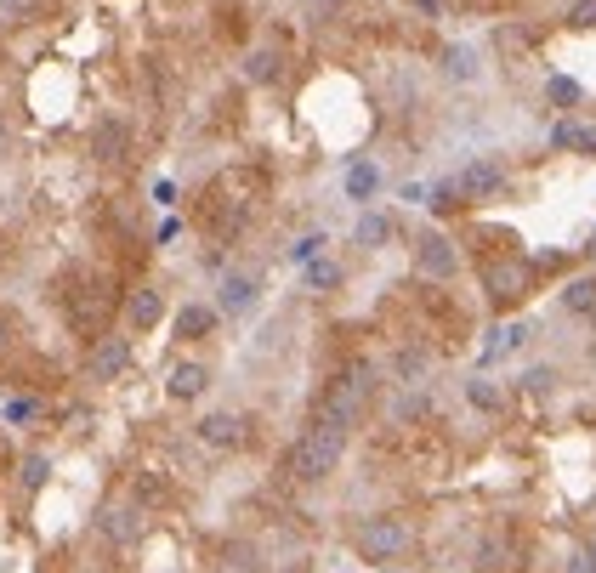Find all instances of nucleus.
Masks as SVG:
<instances>
[{
    "mask_svg": "<svg viewBox=\"0 0 596 573\" xmlns=\"http://www.w3.org/2000/svg\"><path fill=\"white\" fill-rule=\"evenodd\" d=\"M398 375H404V381H415V375H426V352L404 347V352H398Z\"/></svg>",
    "mask_w": 596,
    "mask_h": 573,
    "instance_id": "393cba45",
    "label": "nucleus"
},
{
    "mask_svg": "<svg viewBox=\"0 0 596 573\" xmlns=\"http://www.w3.org/2000/svg\"><path fill=\"white\" fill-rule=\"evenodd\" d=\"M415 273H421V278H438V284L460 273V250L443 239L438 227H426L421 239H415Z\"/></svg>",
    "mask_w": 596,
    "mask_h": 573,
    "instance_id": "20e7f679",
    "label": "nucleus"
},
{
    "mask_svg": "<svg viewBox=\"0 0 596 573\" xmlns=\"http://www.w3.org/2000/svg\"><path fill=\"white\" fill-rule=\"evenodd\" d=\"M562 307H568V313H596V278H568Z\"/></svg>",
    "mask_w": 596,
    "mask_h": 573,
    "instance_id": "a211bd4d",
    "label": "nucleus"
},
{
    "mask_svg": "<svg viewBox=\"0 0 596 573\" xmlns=\"http://www.w3.org/2000/svg\"><path fill=\"white\" fill-rule=\"evenodd\" d=\"M381 239H392V216H381V210H364V216H358V244H369V250H375Z\"/></svg>",
    "mask_w": 596,
    "mask_h": 573,
    "instance_id": "aec40b11",
    "label": "nucleus"
},
{
    "mask_svg": "<svg viewBox=\"0 0 596 573\" xmlns=\"http://www.w3.org/2000/svg\"><path fill=\"white\" fill-rule=\"evenodd\" d=\"M551 381H557L551 369H528V386H534V392H551Z\"/></svg>",
    "mask_w": 596,
    "mask_h": 573,
    "instance_id": "7c9ffc66",
    "label": "nucleus"
},
{
    "mask_svg": "<svg viewBox=\"0 0 596 573\" xmlns=\"http://www.w3.org/2000/svg\"><path fill=\"white\" fill-rule=\"evenodd\" d=\"M347 437H352L347 420H335V415H324V409H318L313 432H301L296 443H290V454H284V471H290L296 483H324V477L341 466Z\"/></svg>",
    "mask_w": 596,
    "mask_h": 573,
    "instance_id": "f257e3e1",
    "label": "nucleus"
},
{
    "mask_svg": "<svg viewBox=\"0 0 596 573\" xmlns=\"http://www.w3.org/2000/svg\"><path fill=\"white\" fill-rule=\"evenodd\" d=\"M159 318H165V296H159L154 284H142V290H131V296H125V330H131V335L154 330Z\"/></svg>",
    "mask_w": 596,
    "mask_h": 573,
    "instance_id": "9b49d317",
    "label": "nucleus"
},
{
    "mask_svg": "<svg viewBox=\"0 0 596 573\" xmlns=\"http://www.w3.org/2000/svg\"><path fill=\"white\" fill-rule=\"evenodd\" d=\"M23 483H29V488L46 483V454H29V460H23Z\"/></svg>",
    "mask_w": 596,
    "mask_h": 573,
    "instance_id": "cd10ccee",
    "label": "nucleus"
},
{
    "mask_svg": "<svg viewBox=\"0 0 596 573\" xmlns=\"http://www.w3.org/2000/svg\"><path fill=\"white\" fill-rule=\"evenodd\" d=\"M250 437V420L233 415V409H216V415L199 420V443H211V449H245Z\"/></svg>",
    "mask_w": 596,
    "mask_h": 573,
    "instance_id": "0eeeda50",
    "label": "nucleus"
},
{
    "mask_svg": "<svg viewBox=\"0 0 596 573\" xmlns=\"http://www.w3.org/2000/svg\"><path fill=\"white\" fill-rule=\"evenodd\" d=\"M466 398H472L477 409H500V403H506V392H500L494 381H483V375H477V381H466Z\"/></svg>",
    "mask_w": 596,
    "mask_h": 573,
    "instance_id": "412c9836",
    "label": "nucleus"
},
{
    "mask_svg": "<svg viewBox=\"0 0 596 573\" xmlns=\"http://www.w3.org/2000/svg\"><path fill=\"white\" fill-rule=\"evenodd\" d=\"M97 528H103V539H114V545H137V539L148 534V517H142L137 500H120L97 517Z\"/></svg>",
    "mask_w": 596,
    "mask_h": 573,
    "instance_id": "39448f33",
    "label": "nucleus"
},
{
    "mask_svg": "<svg viewBox=\"0 0 596 573\" xmlns=\"http://www.w3.org/2000/svg\"><path fill=\"white\" fill-rule=\"evenodd\" d=\"M125 364H131L125 335H103V341L91 347V375H97V381H114V375H125Z\"/></svg>",
    "mask_w": 596,
    "mask_h": 573,
    "instance_id": "f8f14e48",
    "label": "nucleus"
},
{
    "mask_svg": "<svg viewBox=\"0 0 596 573\" xmlns=\"http://www.w3.org/2000/svg\"><path fill=\"white\" fill-rule=\"evenodd\" d=\"M483 290H489L494 301H517L528 290V261H517V256L489 261V267H483Z\"/></svg>",
    "mask_w": 596,
    "mask_h": 573,
    "instance_id": "6e6552de",
    "label": "nucleus"
},
{
    "mask_svg": "<svg viewBox=\"0 0 596 573\" xmlns=\"http://www.w3.org/2000/svg\"><path fill=\"white\" fill-rule=\"evenodd\" d=\"M250 307H256V278L250 273H228L222 278V290H216V313H250Z\"/></svg>",
    "mask_w": 596,
    "mask_h": 573,
    "instance_id": "4468645a",
    "label": "nucleus"
},
{
    "mask_svg": "<svg viewBox=\"0 0 596 573\" xmlns=\"http://www.w3.org/2000/svg\"><path fill=\"white\" fill-rule=\"evenodd\" d=\"M591 556H596V545H591Z\"/></svg>",
    "mask_w": 596,
    "mask_h": 573,
    "instance_id": "72a5a7b5",
    "label": "nucleus"
},
{
    "mask_svg": "<svg viewBox=\"0 0 596 573\" xmlns=\"http://www.w3.org/2000/svg\"><path fill=\"white\" fill-rule=\"evenodd\" d=\"M528 341V330L523 324H500V330H494V341H489V352H483V358H489V364H500V358H511V352L523 347Z\"/></svg>",
    "mask_w": 596,
    "mask_h": 573,
    "instance_id": "f3484780",
    "label": "nucleus"
},
{
    "mask_svg": "<svg viewBox=\"0 0 596 573\" xmlns=\"http://www.w3.org/2000/svg\"><path fill=\"white\" fill-rule=\"evenodd\" d=\"M551 97H557V103H574L579 86H574V80H551Z\"/></svg>",
    "mask_w": 596,
    "mask_h": 573,
    "instance_id": "c756f323",
    "label": "nucleus"
},
{
    "mask_svg": "<svg viewBox=\"0 0 596 573\" xmlns=\"http://www.w3.org/2000/svg\"><path fill=\"white\" fill-rule=\"evenodd\" d=\"M568 23H574V29H596V0H574Z\"/></svg>",
    "mask_w": 596,
    "mask_h": 573,
    "instance_id": "bb28decb",
    "label": "nucleus"
},
{
    "mask_svg": "<svg viewBox=\"0 0 596 573\" xmlns=\"http://www.w3.org/2000/svg\"><path fill=\"white\" fill-rule=\"evenodd\" d=\"M279 63L284 57L273 52V46H256V52L245 57V80L250 86H273V80H279Z\"/></svg>",
    "mask_w": 596,
    "mask_h": 573,
    "instance_id": "dca6fc26",
    "label": "nucleus"
},
{
    "mask_svg": "<svg viewBox=\"0 0 596 573\" xmlns=\"http://www.w3.org/2000/svg\"><path fill=\"white\" fill-rule=\"evenodd\" d=\"M551 142L557 148H579V154H596V125H557Z\"/></svg>",
    "mask_w": 596,
    "mask_h": 573,
    "instance_id": "6ab92c4d",
    "label": "nucleus"
},
{
    "mask_svg": "<svg viewBox=\"0 0 596 573\" xmlns=\"http://www.w3.org/2000/svg\"><path fill=\"white\" fill-rule=\"evenodd\" d=\"M0 415L12 420V426H23V420L40 415V403H35V398H6V409H0Z\"/></svg>",
    "mask_w": 596,
    "mask_h": 573,
    "instance_id": "b1692460",
    "label": "nucleus"
},
{
    "mask_svg": "<svg viewBox=\"0 0 596 573\" xmlns=\"http://www.w3.org/2000/svg\"><path fill=\"white\" fill-rule=\"evenodd\" d=\"M0 148H6V125H0Z\"/></svg>",
    "mask_w": 596,
    "mask_h": 573,
    "instance_id": "473e14b6",
    "label": "nucleus"
},
{
    "mask_svg": "<svg viewBox=\"0 0 596 573\" xmlns=\"http://www.w3.org/2000/svg\"><path fill=\"white\" fill-rule=\"evenodd\" d=\"M6 352H12V318L0 313V358H6Z\"/></svg>",
    "mask_w": 596,
    "mask_h": 573,
    "instance_id": "2f4dec72",
    "label": "nucleus"
},
{
    "mask_svg": "<svg viewBox=\"0 0 596 573\" xmlns=\"http://www.w3.org/2000/svg\"><path fill=\"white\" fill-rule=\"evenodd\" d=\"M211 392V369L199 364V358H182V364H171V375H165V398L176 403H193Z\"/></svg>",
    "mask_w": 596,
    "mask_h": 573,
    "instance_id": "1a4fd4ad",
    "label": "nucleus"
},
{
    "mask_svg": "<svg viewBox=\"0 0 596 573\" xmlns=\"http://www.w3.org/2000/svg\"><path fill=\"white\" fill-rule=\"evenodd\" d=\"M381 165H375V159H358V165H347V182H341V188H347V199L352 205H375V193H381Z\"/></svg>",
    "mask_w": 596,
    "mask_h": 573,
    "instance_id": "ddd939ff",
    "label": "nucleus"
},
{
    "mask_svg": "<svg viewBox=\"0 0 596 573\" xmlns=\"http://www.w3.org/2000/svg\"><path fill=\"white\" fill-rule=\"evenodd\" d=\"M324 244H330L324 233H307L301 244H290V261H318V250H324Z\"/></svg>",
    "mask_w": 596,
    "mask_h": 573,
    "instance_id": "a878e982",
    "label": "nucleus"
},
{
    "mask_svg": "<svg viewBox=\"0 0 596 573\" xmlns=\"http://www.w3.org/2000/svg\"><path fill=\"white\" fill-rule=\"evenodd\" d=\"M352 545H358L364 562H398V556H409V545H415V528H409L404 517H369V522H358Z\"/></svg>",
    "mask_w": 596,
    "mask_h": 573,
    "instance_id": "f03ea898",
    "label": "nucleus"
},
{
    "mask_svg": "<svg viewBox=\"0 0 596 573\" xmlns=\"http://www.w3.org/2000/svg\"><path fill=\"white\" fill-rule=\"evenodd\" d=\"M91 154L103 159V165H125L131 159V125L125 120H97V131H91Z\"/></svg>",
    "mask_w": 596,
    "mask_h": 573,
    "instance_id": "9d476101",
    "label": "nucleus"
},
{
    "mask_svg": "<svg viewBox=\"0 0 596 573\" xmlns=\"http://www.w3.org/2000/svg\"><path fill=\"white\" fill-rule=\"evenodd\" d=\"M449 74H455V80H477V52L455 46V52H449Z\"/></svg>",
    "mask_w": 596,
    "mask_h": 573,
    "instance_id": "4be33fe9",
    "label": "nucleus"
},
{
    "mask_svg": "<svg viewBox=\"0 0 596 573\" xmlns=\"http://www.w3.org/2000/svg\"><path fill=\"white\" fill-rule=\"evenodd\" d=\"M562 573H596V556H591V551L568 556V568H562Z\"/></svg>",
    "mask_w": 596,
    "mask_h": 573,
    "instance_id": "c85d7f7f",
    "label": "nucleus"
},
{
    "mask_svg": "<svg viewBox=\"0 0 596 573\" xmlns=\"http://www.w3.org/2000/svg\"><path fill=\"white\" fill-rule=\"evenodd\" d=\"M335 278H341V267H335V261H307V284H313V290H330Z\"/></svg>",
    "mask_w": 596,
    "mask_h": 573,
    "instance_id": "5701e85b",
    "label": "nucleus"
},
{
    "mask_svg": "<svg viewBox=\"0 0 596 573\" xmlns=\"http://www.w3.org/2000/svg\"><path fill=\"white\" fill-rule=\"evenodd\" d=\"M369 392H375V369L369 364H352L347 375H341V381L330 386V398L318 403V409H324V415H335V420H358L364 415V403H369Z\"/></svg>",
    "mask_w": 596,
    "mask_h": 573,
    "instance_id": "7ed1b4c3",
    "label": "nucleus"
},
{
    "mask_svg": "<svg viewBox=\"0 0 596 573\" xmlns=\"http://www.w3.org/2000/svg\"><path fill=\"white\" fill-rule=\"evenodd\" d=\"M455 188L466 193V199H500V193H506V165H500V159H472V165L455 176Z\"/></svg>",
    "mask_w": 596,
    "mask_h": 573,
    "instance_id": "423d86ee",
    "label": "nucleus"
},
{
    "mask_svg": "<svg viewBox=\"0 0 596 573\" xmlns=\"http://www.w3.org/2000/svg\"><path fill=\"white\" fill-rule=\"evenodd\" d=\"M216 307H205V301H188V307H182V313H176V335H182V341H199V335H211L216 330Z\"/></svg>",
    "mask_w": 596,
    "mask_h": 573,
    "instance_id": "2eb2a0df",
    "label": "nucleus"
}]
</instances>
